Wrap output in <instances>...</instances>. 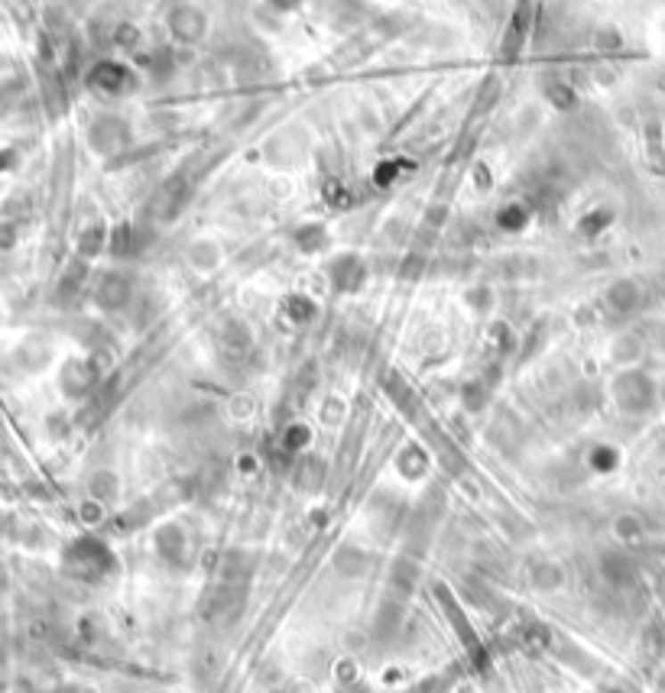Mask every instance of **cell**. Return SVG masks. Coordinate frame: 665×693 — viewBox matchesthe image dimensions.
Wrapping results in <instances>:
<instances>
[{"instance_id":"6da1fadb","label":"cell","mask_w":665,"mask_h":693,"mask_svg":"<svg viewBox=\"0 0 665 693\" xmlns=\"http://www.w3.org/2000/svg\"><path fill=\"white\" fill-rule=\"evenodd\" d=\"M91 140H94V146L101 152H114L130 140V130H127V124L118 120V117H101L98 124L91 126Z\"/></svg>"},{"instance_id":"7a4b0ae2","label":"cell","mask_w":665,"mask_h":693,"mask_svg":"<svg viewBox=\"0 0 665 693\" xmlns=\"http://www.w3.org/2000/svg\"><path fill=\"white\" fill-rule=\"evenodd\" d=\"M617 402H620L623 409H646L649 405V382L636 373H627L620 382H617Z\"/></svg>"},{"instance_id":"3957f363","label":"cell","mask_w":665,"mask_h":693,"mask_svg":"<svg viewBox=\"0 0 665 693\" xmlns=\"http://www.w3.org/2000/svg\"><path fill=\"white\" fill-rule=\"evenodd\" d=\"M332 282L341 289V292H351V289H357L360 282H364V263H360L357 257H338L334 259V269H332Z\"/></svg>"},{"instance_id":"277c9868","label":"cell","mask_w":665,"mask_h":693,"mask_svg":"<svg viewBox=\"0 0 665 693\" xmlns=\"http://www.w3.org/2000/svg\"><path fill=\"white\" fill-rule=\"evenodd\" d=\"M130 298V285H127L124 276H118V273H108V276H101L98 282V302L104 305V308H120V305Z\"/></svg>"},{"instance_id":"5b68a950","label":"cell","mask_w":665,"mask_h":693,"mask_svg":"<svg viewBox=\"0 0 665 693\" xmlns=\"http://www.w3.org/2000/svg\"><path fill=\"white\" fill-rule=\"evenodd\" d=\"M91 85L98 91H108V94H118V91L130 88V75H127L120 65H98L91 71Z\"/></svg>"},{"instance_id":"8992f818","label":"cell","mask_w":665,"mask_h":693,"mask_svg":"<svg viewBox=\"0 0 665 693\" xmlns=\"http://www.w3.org/2000/svg\"><path fill=\"white\" fill-rule=\"evenodd\" d=\"M611 302L617 305V308H623V312H627V308H633V305H636V289H633L629 282H617L611 289Z\"/></svg>"},{"instance_id":"52a82bcc","label":"cell","mask_w":665,"mask_h":693,"mask_svg":"<svg viewBox=\"0 0 665 693\" xmlns=\"http://www.w3.org/2000/svg\"><path fill=\"white\" fill-rule=\"evenodd\" d=\"M324 241H328V233H324L322 224H312V227H306V231L299 233V247L302 249H322Z\"/></svg>"},{"instance_id":"ba28073f","label":"cell","mask_w":665,"mask_h":693,"mask_svg":"<svg viewBox=\"0 0 665 693\" xmlns=\"http://www.w3.org/2000/svg\"><path fill=\"white\" fill-rule=\"evenodd\" d=\"M104 249V231L101 227H91L85 237H81V257H94Z\"/></svg>"},{"instance_id":"9c48e42d","label":"cell","mask_w":665,"mask_h":693,"mask_svg":"<svg viewBox=\"0 0 665 693\" xmlns=\"http://www.w3.org/2000/svg\"><path fill=\"white\" fill-rule=\"evenodd\" d=\"M526 224V208L522 205H510V208H504L500 211V227H522Z\"/></svg>"},{"instance_id":"30bf717a","label":"cell","mask_w":665,"mask_h":693,"mask_svg":"<svg viewBox=\"0 0 665 693\" xmlns=\"http://www.w3.org/2000/svg\"><path fill=\"white\" fill-rule=\"evenodd\" d=\"M289 308L296 312L299 321H306V318H312V314H315L312 302H306V298H289Z\"/></svg>"}]
</instances>
